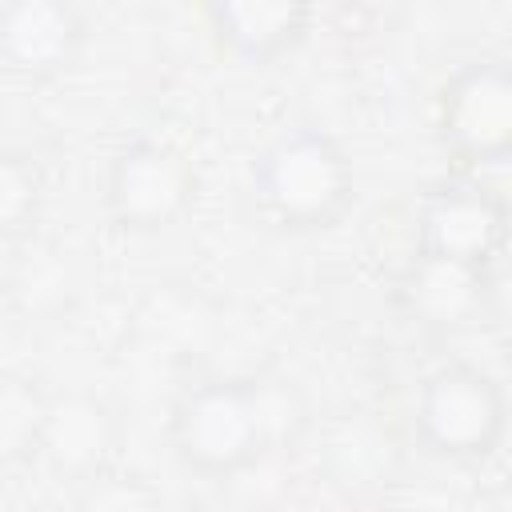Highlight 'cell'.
Wrapping results in <instances>:
<instances>
[{"label":"cell","instance_id":"9c48e42d","mask_svg":"<svg viewBox=\"0 0 512 512\" xmlns=\"http://www.w3.org/2000/svg\"><path fill=\"white\" fill-rule=\"evenodd\" d=\"M492 296V268L456 264L440 256H420L400 276V304L404 312L432 328V332H456L484 316Z\"/></svg>","mask_w":512,"mask_h":512},{"label":"cell","instance_id":"30bf717a","mask_svg":"<svg viewBox=\"0 0 512 512\" xmlns=\"http://www.w3.org/2000/svg\"><path fill=\"white\" fill-rule=\"evenodd\" d=\"M204 16L232 56L264 64L308 32L312 8L300 0H216L204 8Z\"/></svg>","mask_w":512,"mask_h":512},{"label":"cell","instance_id":"7c38bea8","mask_svg":"<svg viewBox=\"0 0 512 512\" xmlns=\"http://www.w3.org/2000/svg\"><path fill=\"white\" fill-rule=\"evenodd\" d=\"M44 200V176L28 152L0 148V236L24 232Z\"/></svg>","mask_w":512,"mask_h":512},{"label":"cell","instance_id":"277c9868","mask_svg":"<svg viewBox=\"0 0 512 512\" xmlns=\"http://www.w3.org/2000/svg\"><path fill=\"white\" fill-rule=\"evenodd\" d=\"M436 132L464 164H500L512 152V72L500 56L460 64L436 100Z\"/></svg>","mask_w":512,"mask_h":512},{"label":"cell","instance_id":"8fae6325","mask_svg":"<svg viewBox=\"0 0 512 512\" xmlns=\"http://www.w3.org/2000/svg\"><path fill=\"white\" fill-rule=\"evenodd\" d=\"M48 396L16 372H0V464H20L36 456Z\"/></svg>","mask_w":512,"mask_h":512},{"label":"cell","instance_id":"52a82bcc","mask_svg":"<svg viewBox=\"0 0 512 512\" xmlns=\"http://www.w3.org/2000/svg\"><path fill=\"white\" fill-rule=\"evenodd\" d=\"M112 448H116V416L104 400H96L88 392L48 396L36 456L60 480L88 484L92 476H100L108 468Z\"/></svg>","mask_w":512,"mask_h":512},{"label":"cell","instance_id":"6da1fadb","mask_svg":"<svg viewBox=\"0 0 512 512\" xmlns=\"http://www.w3.org/2000/svg\"><path fill=\"white\" fill-rule=\"evenodd\" d=\"M304 408L288 384L208 380L172 408V448L200 476H232L292 440Z\"/></svg>","mask_w":512,"mask_h":512},{"label":"cell","instance_id":"ba28073f","mask_svg":"<svg viewBox=\"0 0 512 512\" xmlns=\"http://www.w3.org/2000/svg\"><path fill=\"white\" fill-rule=\"evenodd\" d=\"M84 24L72 4L60 0H12L0 4V68L16 76H52L80 52Z\"/></svg>","mask_w":512,"mask_h":512},{"label":"cell","instance_id":"4fadbf2b","mask_svg":"<svg viewBox=\"0 0 512 512\" xmlns=\"http://www.w3.org/2000/svg\"><path fill=\"white\" fill-rule=\"evenodd\" d=\"M76 512H164V496L152 480L136 472H112L104 468L88 484H80Z\"/></svg>","mask_w":512,"mask_h":512},{"label":"cell","instance_id":"3957f363","mask_svg":"<svg viewBox=\"0 0 512 512\" xmlns=\"http://www.w3.org/2000/svg\"><path fill=\"white\" fill-rule=\"evenodd\" d=\"M504 392L500 384L468 364H444L424 376L412 408L416 436L444 460H484L504 436Z\"/></svg>","mask_w":512,"mask_h":512},{"label":"cell","instance_id":"5b68a950","mask_svg":"<svg viewBox=\"0 0 512 512\" xmlns=\"http://www.w3.org/2000/svg\"><path fill=\"white\" fill-rule=\"evenodd\" d=\"M196 192L192 160L164 140H132L108 168V212L128 232H160L176 224Z\"/></svg>","mask_w":512,"mask_h":512},{"label":"cell","instance_id":"8992f818","mask_svg":"<svg viewBox=\"0 0 512 512\" xmlns=\"http://www.w3.org/2000/svg\"><path fill=\"white\" fill-rule=\"evenodd\" d=\"M508 208L480 180H440L416 212V252L456 264L492 268L504 248Z\"/></svg>","mask_w":512,"mask_h":512},{"label":"cell","instance_id":"7a4b0ae2","mask_svg":"<svg viewBox=\"0 0 512 512\" xmlns=\"http://www.w3.org/2000/svg\"><path fill=\"white\" fill-rule=\"evenodd\" d=\"M356 176L348 152L320 128L280 132L252 164V196L264 220L288 232L328 228L352 204Z\"/></svg>","mask_w":512,"mask_h":512}]
</instances>
